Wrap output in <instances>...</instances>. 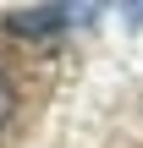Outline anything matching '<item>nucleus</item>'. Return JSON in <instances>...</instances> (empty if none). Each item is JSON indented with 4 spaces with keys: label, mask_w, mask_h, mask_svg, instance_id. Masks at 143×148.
I'll list each match as a JSON object with an SVG mask.
<instances>
[{
    "label": "nucleus",
    "mask_w": 143,
    "mask_h": 148,
    "mask_svg": "<svg viewBox=\"0 0 143 148\" xmlns=\"http://www.w3.org/2000/svg\"><path fill=\"white\" fill-rule=\"evenodd\" d=\"M72 16H88V5H22V11L6 16V27L22 33V38H44V33H55V27H66Z\"/></svg>",
    "instance_id": "f257e3e1"
},
{
    "label": "nucleus",
    "mask_w": 143,
    "mask_h": 148,
    "mask_svg": "<svg viewBox=\"0 0 143 148\" xmlns=\"http://www.w3.org/2000/svg\"><path fill=\"white\" fill-rule=\"evenodd\" d=\"M11 115H17V82L0 71V132L11 126Z\"/></svg>",
    "instance_id": "f03ea898"
}]
</instances>
